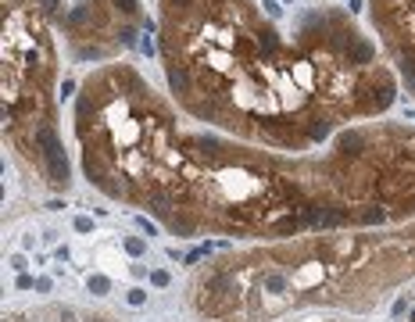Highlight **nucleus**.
Wrapping results in <instances>:
<instances>
[{
  "label": "nucleus",
  "mask_w": 415,
  "mask_h": 322,
  "mask_svg": "<svg viewBox=\"0 0 415 322\" xmlns=\"http://www.w3.org/2000/svg\"><path fill=\"white\" fill-rule=\"evenodd\" d=\"M82 172L179 240L279 244L415 219V125L362 122L312 154H279L179 122L133 64L90 72L75 97Z\"/></svg>",
  "instance_id": "f257e3e1"
},
{
  "label": "nucleus",
  "mask_w": 415,
  "mask_h": 322,
  "mask_svg": "<svg viewBox=\"0 0 415 322\" xmlns=\"http://www.w3.org/2000/svg\"><path fill=\"white\" fill-rule=\"evenodd\" d=\"M158 54L183 115L279 154L330 147L398 100L380 47L340 7L287 36L254 0H158Z\"/></svg>",
  "instance_id": "f03ea898"
},
{
  "label": "nucleus",
  "mask_w": 415,
  "mask_h": 322,
  "mask_svg": "<svg viewBox=\"0 0 415 322\" xmlns=\"http://www.w3.org/2000/svg\"><path fill=\"white\" fill-rule=\"evenodd\" d=\"M412 279L415 219L226 251L193 276L190 305L204 322H272L315 305L369 312Z\"/></svg>",
  "instance_id": "7ed1b4c3"
},
{
  "label": "nucleus",
  "mask_w": 415,
  "mask_h": 322,
  "mask_svg": "<svg viewBox=\"0 0 415 322\" xmlns=\"http://www.w3.org/2000/svg\"><path fill=\"white\" fill-rule=\"evenodd\" d=\"M54 43L36 0L4 4V136L50 193L72 186L57 111H54Z\"/></svg>",
  "instance_id": "20e7f679"
},
{
  "label": "nucleus",
  "mask_w": 415,
  "mask_h": 322,
  "mask_svg": "<svg viewBox=\"0 0 415 322\" xmlns=\"http://www.w3.org/2000/svg\"><path fill=\"white\" fill-rule=\"evenodd\" d=\"M140 25H147L140 0H75L61 29L75 61H107L136 47Z\"/></svg>",
  "instance_id": "39448f33"
},
{
  "label": "nucleus",
  "mask_w": 415,
  "mask_h": 322,
  "mask_svg": "<svg viewBox=\"0 0 415 322\" xmlns=\"http://www.w3.org/2000/svg\"><path fill=\"white\" fill-rule=\"evenodd\" d=\"M380 47L415 100V0H369Z\"/></svg>",
  "instance_id": "423d86ee"
},
{
  "label": "nucleus",
  "mask_w": 415,
  "mask_h": 322,
  "mask_svg": "<svg viewBox=\"0 0 415 322\" xmlns=\"http://www.w3.org/2000/svg\"><path fill=\"white\" fill-rule=\"evenodd\" d=\"M4 322H115L111 315H86L75 308H39V312H21Z\"/></svg>",
  "instance_id": "0eeeda50"
},
{
  "label": "nucleus",
  "mask_w": 415,
  "mask_h": 322,
  "mask_svg": "<svg viewBox=\"0 0 415 322\" xmlns=\"http://www.w3.org/2000/svg\"><path fill=\"white\" fill-rule=\"evenodd\" d=\"M394 315H405V322H415V297H408V290H405V297L394 305Z\"/></svg>",
  "instance_id": "6e6552de"
},
{
  "label": "nucleus",
  "mask_w": 415,
  "mask_h": 322,
  "mask_svg": "<svg viewBox=\"0 0 415 322\" xmlns=\"http://www.w3.org/2000/svg\"><path fill=\"white\" fill-rule=\"evenodd\" d=\"M261 7H265V14H269V18H279V14H283L279 0H265V4H261Z\"/></svg>",
  "instance_id": "1a4fd4ad"
},
{
  "label": "nucleus",
  "mask_w": 415,
  "mask_h": 322,
  "mask_svg": "<svg viewBox=\"0 0 415 322\" xmlns=\"http://www.w3.org/2000/svg\"><path fill=\"white\" fill-rule=\"evenodd\" d=\"M90 290L104 294V290H107V279H104V276H93V279H90Z\"/></svg>",
  "instance_id": "9d476101"
},
{
  "label": "nucleus",
  "mask_w": 415,
  "mask_h": 322,
  "mask_svg": "<svg viewBox=\"0 0 415 322\" xmlns=\"http://www.w3.org/2000/svg\"><path fill=\"white\" fill-rule=\"evenodd\" d=\"M75 229H79V233H90L93 222H90V219H75Z\"/></svg>",
  "instance_id": "9b49d317"
},
{
  "label": "nucleus",
  "mask_w": 415,
  "mask_h": 322,
  "mask_svg": "<svg viewBox=\"0 0 415 322\" xmlns=\"http://www.w3.org/2000/svg\"><path fill=\"white\" fill-rule=\"evenodd\" d=\"M125 247L133 251V254H143V240H125Z\"/></svg>",
  "instance_id": "f8f14e48"
},
{
  "label": "nucleus",
  "mask_w": 415,
  "mask_h": 322,
  "mask_svg": "<svg viewBox=\"0 0 415 322\" xmlns=\"http://www.w3.org/2000/svg\"><path fill=\"white\" fill-rule=\"evenodd\" d=\"M129 305H143V290H129Z\"/></svg>",
  "instance_id": "ddd939ff"
}]
</instances>
